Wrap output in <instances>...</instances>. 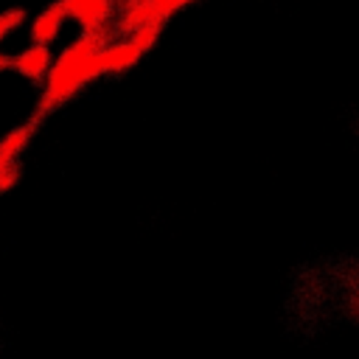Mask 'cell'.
<instances>
[{"label": "cell", "instance_id": "cell-1", "mask_svg": "<svg viewBox=\"0 0 359 359\" xmlns=\"http://www.w3.org/2000/svg\"><path fill=\"white\" fill-rule=\"evenodd\" d=\"M115 28H98V31H81L70 45L62 48V53L53 59L42 93L36 101L34 121H42L45 115L65 107L70 98H76L90 81L101 79V48L112 39Z\"/></svg>", "mask_w": 359, "mask_h": 359}, {"label": "cell", "instance_id": "cell-2", "mask_svg": "<svg viewBox=\"0 0 359 359\" xmlns=\"http://www.w3.org/2000/svg\"><path fill=\"white\" fill-rule=\"evenodd\" d=\"M67 20H73L81 31L112 28L115 20V0H59Z\"/></svg>", "mask_w": 359, "mask_h": 359}, {"label": "cell", "instance_id": "cell-3", "mask_svg": "<svg viewBox=\"0 0 359 359\" xmlns=\"http://www.w3.org/2000/svg\"><path fill=\"white\" fill-rule=\"evenodd\" d=\"M53 59H56V56H53L50 45L31 42V45H25L22 50H17V53L11 56V70H14L17 76L34 81V84H42L45 76H48V70H50V65H53Z\"/></svg>", "mask_w": 359, "mask_h": 359}, {"label": "cell", "instance_id": "cell-4", "mask_svg": "<svg viewBox=\"0 0 359 359\" xmlns=\"http://www.w3.org/2000/svg\"><path fill=\"white\" fill-rule=\"evenodd\" d=\"M146 50L132 39V36H123V39H109L104 48H101V73L104 76H118V73H126L129 67H135L140 62Z\"/></svg>", "mask_w": 359, "mask_h": 359}, {"label": "cell", "instance_id": "cell-5", "mask_svg": "<svg viewBox=\"0 0 359 359\" xmlns=\"http://www.w3.org/2000/svg\"><path fill=\"white\" fill-rule=\"evenodd\" d=\"M65 22H67V14H65L62 3H59V0H56V3H48V6L31 20V25H28V36H31V42L53 45V42L59 39Z\"/></svg>", "mask_w": 359, "mask_h": 359}, {"label": "cell", "instance_id": "cell-6", "mask_svg": "<svg viewBox=\"0 0 359 359\" xmlns=\"http://www.w3.org/2000/svg\"><path fill=\"white\" fill-rule=\"evenodd\" d=\"M36 126H39V121L31 118L28 123H20V126H14L3 135L0 137V163H20L22 151L28 149V143L36 132Z\"/></svg>", "mask_w": 359, "mask_h": 359}, {"label": "cell", "instance_id": "cell-7", "mask_svg": "<svg viewBox=\"0 0 359 359\" xmlns=\"http://www.w3.org/2000/svg\"><path fill=\"white\" fill-rule=\"evenodd\" d=\"M143 3L149 6V11L154 14L157 22H165L174 11L185 8V6H191V3H196V0H143Z\"/></svg>", "mask_w": 359, "mask_h": 359}, {"label": "cell", "instance_id": "cell-8", "mask_svg": "<svg viewBox=\"0 0 359 359\" xmlns=\"http://www.w3.org/2000/svg\"><path fill=\"white\" fill-rule=\"evenodd\" d=\"M22 22H25V8L14 6V8L3 11V14H0V42H3V39H6L11 31H17Z\"/></svg>", "mask_w": 359, "mask_h": 359}, {"label": "cell", "instance_id": "cell-9", "mask_svg": "<svg viewBox=\"0 0 359 359\" xmlns=\"http://www.w3.org/2000/svg\"><path fill=\"white\" fill-rule=\"evenodd\" d=\"M20 177H22L20 163H0V196L8 194L11 188H17Z\"/></svg>", "mask_w": 359, "mask_h": 359}, {"label": "cell", "instance_id": "cell-10", "mask_svg": "<svg viewBox=\"0 0 359 359\" xmlns=\"http://www.w3.org/2000/svg\"><path fill=\"white\" fill-rule=\"evenodd\" d=\"M3 70H11V56L0 50V73H3Z\"/></svg>", "mask_w": 359, "mask_h": 359}]
</instances>
